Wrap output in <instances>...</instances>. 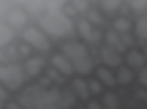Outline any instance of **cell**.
<instances>
[{
    "label": "cell",
    "mask_w": 147,
    "mask_h": 109,
    "mask_svg": "<svg viewBox=\"0 0 147 109\" xmlns=\"http://www.w3.org/2000/svg\"><path fill=\"white\" fill-rule=\"evenodd\" d=\"M60 55H65V57H68V60H71V66H74V71H76V74H82V77H87V74H93V71H95L93 57H90L87 47H84L82 41H65L63 47H60Z\"/></svg>",
    "instance_id": "1"
},
{
    "label": "cell",
    "mask_w": 147,
    "mask_h": 109,
    "mask_svg": "<svg viewBox=\"0 0 147 109\" xmlns=\"http://www.w3.org/2000/svg\"><path fill=\"white\" fill-rule=\"evenodd\" d=\"M25 82H27V77H25V68L22 66H16V63H5V66H0V85H3L5 90H22L25 87Z\"/></svg>",
    "instance_id": "2"
},
{
    "label": "cell",
    "mask_w": 147,
    "mask_h": 109,
    "mask_svg": "<svg viewBox=\"0 0 147 109\" xmlns=\"http://www.w3.org/2000/svg\"><path fill=\"white\" fill-rule=\"evenodd\" d=\"M38 25H41V30L47 33V36H55V38L71 36V30H74V25L65 19V16H60V14H44Z\"/></svg>",
    "instance_id": "3"
},
{
    "label": "cell",
    "mask_w": 147,
    "mask_h": 109,
    "mask_svg": "<svg viewBox=\"0 0 147 109\" xmlns=\"http://www.w3.org/2000/svg\"><path fill=\"white\" fill-rule=\"evenodd\" d=\"M76 33H79V41H82L84 47H95V44L104 41L101 27H93L87 19H79V22H76Z\"/></svg>",
    "instance_id": "4"
},
{
    "label": "cell",
    "mask_w": 147,
    "mask_h": 109,
    "mask_svg": "<svg viewBox=\"0 0 147 109\" xmlns=\"http://www.w3.org/2000/svg\"><path fill=\"white\" fill-rule=\"evenodd\" d=\"M22 41H25L30 49L49 52V36L41 30V27H25V30H22Z\"/></svg>",
    "instance_id": "5"
},
{
    "label": "cell",
    "mask_w": 147,
    "mask_h": 109,
    "mask_svg": "<svg viewBox=\"0 0 147 109\" xmlns=\"http://www.w3.org/2000/svg\"><path fill=\"white\" fill-rule=\"evenodd\" d=\"M22 68H25V77L27 79H36L44 74V68H47V60H44L41 55H30L25 63H22Z\"/></svg>",
    "instance_id": "6"
},
{
    "label": "cell",
    "mask_w": 147,
    "mask_h": 109,
    "mask_svg": "<svg viewBox=\"0 0 147 109\" xmlns=\"http://www.w3.org/2000/svg\"><path fill=\"white\" fill-rule=\"evenodd\" d=\"M123 63H125L128 68H131V71H142V68L147 66V57H144V52L142 49H128L125 55H123Z\"/></svg>",
    "instance_id": "7"
},
{
    "label": "cell",
    "mask_w": 147,
    "mask_h": 109,
    "mask_svg": "<svg viewBox=\"0 0 147 109\" xmlns=\"http://www.w3.org/2000/svg\"><path fill=\"white\" fill-rule=\"evenodd\" d=\"M49 63H52V68H55L57 74H63V77H76V71H74L71 60H68L65 55H60V52L52 55V57H49Z\"/></svg>",
    "instance_id": "8"
},
{
    "label": "cell",
    "mask_w": 147,
    "mask_h": 109,
    "mask_svg": "<svg viewBox=\"0 0 147 109\" xmlns=\"http://www.w3.org/2000/svg\"><path fill=\"white\" fill-rule=\"evenodd\" d=\"M101 66H106V68H120L123 66V55L117 52V49H112V47H104L101 49Z\"/></svg>",
    "instance_id": "9"
},
{
    "label": "cell",
    "mask_w": 147,
    "mask_h": 109,
    "mask_svg": "<svg viewBox=\"0 0 147 109\" xmlns=\"http://www.w3.org/2000/svg\"><path fill=\"white\" fill-rule=\"evenodd\" d=\"M5 25L14 30V27H19V30H25L27 27V16H25V11H19V8H14V11H8V19H5Z\"/></svg>",
    "instance_id": "10"
},
{
    "label": "cell",
    "mask_w": 147,
    "mask_h": 109,
    "mask_svg": "<svg viewBox=\"0 0 147 109\" xmlns=\"http://www.w3.org/2000/svg\"><path fill=\"white\" fill-rule=\"evenodd\" d=\"M93 74H95V79H98L101 85H106V87L117 85V79H115V71H112V68H106V66H98Z\"/></svg>",
    "instance_id": "11"
},
{
    "label": "cell",
    "mask_w": 147,
    "mask_h": 109,
    "mask_svg": "<svg viewBox=\"0 0 147 109\" xmlns=\"http://www.w3.org/2000/svg\"><path fill=\"white\" fill-rule=\"evenodd\" d=\"M71 90H74L76 98H90V87L82 77H71Z\"/></svg>",
    "instance_id": "12"
},
{
    "label": "cell",
    "mask_w": 147,
    "mask_h": 109,
    "mask_svg": "<svg viewBox=\"0 0 147 109\" xmlns=\"http://www.w3.org/2000/svg\"><path fill=\"white\" fill-rule=\"evenodd\" d=\"M115 79H117V85H131L134 79H136V71H131V68L123 63V66L115 71Z\"/></svg>",
    "instance_id": "13"
},
{
    "label": "cell",
    "mask_w": 147,
    "mask_h": 109,
    "mask_svg": "<svg viewBox=\"0 0 147 109\" xmlns=\"http://www.w3.org/2000/svg\"><path fill=\"white\" fill-rule=\"evenodd\" d=\"M55 95H57V109H68V106H74V101H76V95H74L71 87L60 90V93H55Z\"/></svg>",
    "instance_id": "14"
},
{
    "label": "cell",
    "mask_w": 147,
    "mask_h": 109,
    "mask_svg": "<svg viewBox=\"0 0 147 109\" xmlns=\"http://www.w3.org/2000/svg\"><path fill=\"white\" fill-rule=\"evenodd\" d=\"M134 36L147 44V16H139V19L134 22Z\"/></svg>",
    "instance_id": "15"
},
{
    "label": "cell",
    "mask_w": 147,
    "mask_h": 109,
    "mask_svg": "<svg viewBox=\"0 0 147 109\" xmlns=\"http://www.w3.org/2000/svg\"><path fill=\"white\" fill-rule=\"evenodd\" d=\"M101 106L104 109H120V95L117 93H104L101 95Z\"/></svg>",
    "instance_id": "16"
},
{
    "label": "cell",
    "mask_w": 147,
    "mask_h": 109,
    "mask_svg": "<svg viewBox=\"0 0 147 109\" xmlns=\"http://www.w3.org/2000/svg\"><path fill=\"white\" fill-rule=\"evenodd\" d=\"M11 41H14V30H11L5 22H0V49H3L5 44H11Z\"/></svg>",
    "instance_id": "17"
},
{
    "label": "cell",
    "mask_w": 147,
    "mask_h": 109,
    "mask_svg": "<svg viewBox=\"0 0 147 109\" xmlns=\"http://www.w3.org/2000/svg\"><path fill=\"white\" fill-rule=\"evenodd\" d=\"M117 8H123V5L115 3V0H106V3H101V11H104V14H109V16H115Z\"/></svg>",
    "instance_id": "18"
},
{
    "label": "cell",
    "mask_w": 147,
    "mask_h": 109,
    "mask_svg": "<svg viewBox=\"0 0 147 109\" xmlns=\"http://www.w3.org/2000/svg\"><path fill=\"white\" fill-rule=\"evenodd\" d=\"M87 87H90V95H104V85H101L98 82V79H90V82H87Z\"/></svg>",
    "instance_id": "19"
},
{
    "label": "cell",
    "mask_w": 147,
    "mask_h": 109,
    "mask_svg": "<svg viewBox=\"0 0 147 109\" xmlns=\"http://www.w3.org/2000/svg\"><path fill=\"white\" fill-rule=\"evenodd\" d=\"M128 8H134V11H136V14H144L147 3H144V0H134V3H128Z\"/></svg>",
    "instance_id": "20"
},
{
    "label": "cell",
    "mask_w": 147,
    "mask_h": 109,
    "mask_svg": "<svg viewBox=\"0 0 147 109\" xmlns=\"http://www.w3.org/2000/svg\"><path fill=\"white\" fill-rule=\"evenodd\" d=\"M136 82H139V85H142V87L147 90V66H144V68H142V71H139V74H136Z\"/></svg>",
    "instance_id": "21"
},
{
    "label": "cell",
    "mask_w": 147,
    "mask_h": 109,
    "mask_svg": "<svg viewBox=\"0 0 147 109\" xmlns=\"http://www.w3.org/2000/svg\"><path fill=\"white\" fill-rule=\"evenodd\" d=\"M84 109H104V106H101V101H95V98H90L87 104H84Z\"/></svg>",
    "instance_id": "22"
},
{
    "label": "cell",
    "mask_w": 147,
    "mask_h": 109,
    "mask_svg": "<svg viewBox=\"0 0 147 109\" xmlns=\"http://www.w3.org/2000/svg\"><path fill=\"white\" fill-rule=\"evenodd\" d=\"M5 93H8V90H5L3 85H0V106H5Z\"/></svg>",
    "instance_id": "23"
},
{
    "label": "cell",
    "mask_w": 147,
    "mask_h": 109,
    "mask_svg": "<svg viewBox=\"0 0 147 109\" xmlns=\"http://www.w3.org/2000/svg\"><path fill=\"white\" fill-rule=\"evenodd\" d=\"M3 109H22V106H19V104H5Z\"/></svg>",
    "instance_id": "24"
},
{
    "label": "cell",
    "mask_w": 147,
    "mask_h": 109,
    "mask_svg": "<svg viewBox=\"0 0 147 109\" xmlns=\"http://www.w3.org/2000/svg\"><path fill=\"white\" fill-rule=\"evenodd\" d=\"M144 57H147V44H144Z\"/></svg>",
    "instance_id": "25"
}]
</instances>
